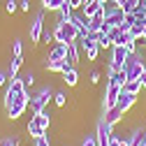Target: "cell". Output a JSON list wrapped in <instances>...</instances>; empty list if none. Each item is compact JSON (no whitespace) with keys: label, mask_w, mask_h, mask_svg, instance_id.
Returning a JSON list of instances; mask_svg holds the SVG:
<instances>
[{"label":"cell","mask_w":146,"mask_h":146,"mask_svg":"<svg viewBox=\"0 0 146 146\" xmlns=\"http://www.w3.org/2000/svg\"><path fill=\"white\" fill-rule=\"evenodd\" d=\"M26 95H28V88H26L23 79L12 77V79H9V84L5 86V95H3V104H5V109H9L14 102H19V100H21V98H26Z\"/></svg>","instance_id":"1"},{"label":"cell","mask_w":146,"mask_h":146,"mask_svg":"<svg viewBox=\"0 0 146 146\" xmlns=\"http://www.w3.org/2000/svg\"><path fill=\"white\" fill-rule=\"evenodd\" d=\"M53 40L60 42V44L77 42V40H79V30L74 28L72 21H60V19H56V26H53Z\"/></svg>","instance_id":"2"},{"label":"cell","mask_w":146,"mask_h":146,"mask_svg":"<svg viewBox=\"0 0 146 146\" xmlns=\"http://www.w3.org/2000/svg\"><path fill=\"white\" fill-rule=\"evenodd\" d=\"M53 93H56V90H53L51 86H42L37 93H33V95H30V102H28L30 111L37 114V111H42V109H46L49 100H53Z\"/></svg>","instance_id":"3"},{"label":"cell","mask_w":146,"mask_h":146,"mask_svg":"<svg viewBox=\"0 0 146 146\" xmlns=\"http://www.w3.org/2000/svg\"><path fill=\"white\" fill-rule=\"evenodd\" d=\"M121 93H123V86H118V84H114V81H107V84H104V93H102V111L116 107Z\"/></svg>","instance_id":"4"},{"label":"cell","mask_w":146,"mask_h":146,"mask_svg":"<svg viewBox=\"0 0 146 146\" xmlns=\"http://www.w3.org/2000/svg\"><path fill=\"white\" fill-rule=\"evenodd\" d=\"M44 12H46V9L37 12V14H35V19H33V23L28 26V35H30V42H33V44L42 42V33H44Z\"/></svg>","instance_id":"5"},{"label":"cell","mask_w":146,"mask_h":146,"mask_svg":"<svg viewBox=\"0 0 146 146\" xmlns=\"http://www.w3.org/2000/svg\"><path fill=\"white\" fill-rule=\"evenodd\" d=\"M111 135H114V125H109L104 118H100V121H98V125H95L98 146H109V141H111Z\"/></svg>","instance_id":"6"},{"label":"cell","mask_w":146,"mask_h":146,"mask_svg":"<svg viewBox=\"0 0 146 146\" xmlns=\"http://www.w3.org/2000/svg\"><path fill=\"white\" fill-rule=\"evenodd\" d=\"M127 56H130L127 46H123V44H114V46H111V60H109V67H114V70H121V67L125 65Z\"/></svg>","instance_id":"7"},{"label":"cell","mask_w":146,"mask_h":146,"mask_svg":"<svg viewBox=\"0 0 146 146\" xmlns=\"http://www.w3.org/2000/svg\"><path fill=\"white\" fill-rule=\"evenodd\" d=\"M123 19H125V12H123V7H118V5H109V7H104V23L107 26H121L123 23Z\"/></svg>","instance_id":"8"},{"label":"cell","mask_w":146,"mask_h":146,"mask_svg":"<svg viewBox=\"0 0 146 146\" xmlns=\"http://www.w3.org/2000/svg\"><path fill=\"white\" fill-rule=\"evenodd\" d=\"M28 102H30V95L21 98L19 102H14V104L7 109V118H9V121H19V118L26 114V109H28Z\"/></svg>","instance_id":"9"},{"label":"cell","mask_w":146,"mask_h":146,"mask_svg":"<svg viewBox=\"0 0 146 146\" xmlns=\"http://www.w3.org/2000/svg\"><path fill=\"white\" fill-rule=\"evenodd\" d=\"M46 60L51 63V60H67V44H60V42H56L51 49H49V53H46Z\"/></svg>","instance_id":"10"},{"label":"cell","mask_w":146,"mask_h":146,"mask_svg":"<svg viewBox=\"0 0 146 146\" xmlns=\"http://www.w3.org/2000/svg\"><path fill=\"white\" fill-rule=\"evenodd\" d=\"M123 109L116 104V107H111V109H107V111H102V118L109 123V125H118V123H123Z\"/></svg>","instance_id":"11"},{"label":"cell","mask_w":146,"mask_h":146,"mask_svg":"<svg viewBox=\"0 0 146 146\" xmlns=\"http://www.w3.org/2000/svg\"><path fill=\"white\" fill-rule=\"evenodd\" d=\"M44 67H46V72H51V74H65V72L70 70V67H74L70 60H46L44 63Z\"/></svg>","instance_id":"12"},{"label":"cell","mask_w":146,"mask_h":146,"mask_svg":"<svg viewBox=\"0 0 146 146\" xmlns=\"http://www.w3.org/2000/svg\"><path fill=\"white\" fill-rule=\"evenodd\" d=\"M137 98L139 95H132V93H125V90H123V93H121V98H118V107L123 109V114H127V111H130V109L135 107V102H137Z\"/></svg>","instance_id":"13"},{"label":"cell","mask_w":146,"mask_h":146,"mask_svg":"<svg viewBox=\"0 0 146 146\" xmlns=\"http://www.w3.org/2000/svg\"><path fill=\"white\" fill-rule=\"evenodd\" d=\"M26 132L30 135V139H37V137H42V135H46L49 130H44V127L37 123V121H35L33 116H30V121L26 123Z\"/></svg>","instance_id":"14"},{"label":"cell","mask_w":146,"mask_h":146,"mask_svg":"<svg viewBox=\"0 0 146 146\" xmlns=\"http://www.w3.org/2000/svg\"><path fill=\"white\" fill-rule=\"evenodd\" d=\"M79 51H81L79 42H70V44H67V60L74 65V67L81 63V53H79Z\"/></svg>","instance_id":"15"},{"label":"cell","mask_w":146,"mask_h":146,"mask_svg":"<svg viewBox=\"0 0 146 146\" xmlns=\"http://www.w3.org/2000/svg\"><path fill=\"white\" fill-rule=\"evenodd\" d=\"M23 67V56H12V60H9V65H7V74H9V79L12 77H19V70Z\"/></svg>","instance_id":"16"},{"label":"cell","mask_w":146,"mask_h":146,"mask_svg":"<svg viewBox=\"0 0 146 146\" xmlns=\"http://www.w3.org/2000/svg\"><path fill=\"white\" fill-rule=\"evenodd\" d=\"M102 26H104V9L100 14H95V16H90V19H88V30L90 33H100Z\"/></svg>","instance_id":"17"},{"label":"cell","mask_w":146,"mask_h":146,"mask_svg":"<svg viewBox=\"0 0 146 146\" xmlns=\"http://www.w3.org/2000/svg\"><path fill=\"white\" fill-rule=\"evenodd\" d=\"M104 9V5L102 3H98V0H90V3H86L84 7H81V12L88 16V19H90V16H95V14H100Z\"/></svg>","instance_id":"18"},{"label":"cell","mask_w":146,"mask_h":146,"mask_svg":"<svg viewBox=\"0 0 146 146\" xmlns=\"http://www.w3.org/2000/svg\"><path fill=\"white\" fill-rule=\"evenodd\" d=\"M123 90H125V93H132V95H139L141 90H144V86H141L139 79H127L123 84Z\"/></svg>","instance_id":"19"},{"label":"cell","mask_w":146,"mask_h":146,"mask_svg":"<svg viewBox=\"0 0 146 146\" xmlns=\"http://www.w3.org/2000/svg\"><path fill=\"white\" fill-rule=\"evenodd\" d=\"M63 81H65L70 88H74V86L79 84V70H77V67H70L65 74H63Z\"/></svg>","instance_id":"20"},{"label":"cell","mask_w":146,"mask_h":146,"mask_svg":"<svg viewBox=\"0 0 146 146\" xmlns=\"http://www.w3.org/2000/svg\"><path fill=\"white\" fill-rule=\"evenodd\" d=\"M33 118L37 121L44 130H49V127H51V114L46 111V109H42V111H37V114H33Z\"/></svg>","instance_id":"21"},{"label":"cell","mask_w":146,"mask_h":146,"mask_svg":"<svg viewBox=\"0 0 146 146\" xmlns=\"http://www.w3.org/2000/svg\"><path fill=\"white\" fill-rule=\"evenodd\" d=\"M72 14H74V9H72V7L65 3V5L58 9V19H60V21H70V19H72Z\"/></svg>","instance_id":"22"},{"label":"cell","mask_w":146,"mask_h":146,"mask_svg":"<svg viewBox=\"0 0 146 146\" xmlns=\"http://www.w3.org/2000/svg\"><path fill=\"white\" fill-rule=\"evenodd\" d=\"M98 44H100V49H111L114 44H111V40H109V35L107 33H98Z\"/></svg>","instance_id":"23"},{"label":"cell","mask_w":146,"mask_h":146,"mask_svg":"<svg viewBox=\"0 0 146 146\" xmlns=\"http://www.w3.org/2000/svg\"><path fill=\"white\" fill-rule=\"evenodd\" d=\"M144 26H146V21H137V23H135L130 30H127V33H130L132 37L137 40V37H141V35H144Z\"/></svg>","instance_id":"24"},{"label":"cell","mask_w":146,"mask_h":146,"mask_svg":"<svg viewBox=\"0 0 146 146\" xmlns=\"http://www.w3.org/2000/svg\"><path fill=\"white\" fill-rule=\"evenodd\" d=\"M53 104H56V107H60V109L67 104V95L63 93V90H56V93H53Z\"/></svg>","instance_id":"25"},{"label":"cell","mask_w":146,"mask_h":146,"mask_svg":"<svg viewBox=\"0 0 146 146\" xmlns=\"http://www.w3.org/2000/svg\"><path fill=\"white\" fill-rule=\"evenodd\" d=\"M12 56H23V42L19 37L12 40Z\"/></svg>","instance_id":"26"},{"label":"cell","mask_w":146,"mask_h":146,"mask_svg":"<svg viewBox=\"0 0 146 146\" xmlns=\"http://www.w3.org/2000/svg\"><path fill=\"white\" fill-rule=\"evenodd\" d=\"M33 141H35V146H51L53 144V139L49 137V132L42 135V137H37V139H33Z\"/></svg>","instance_id":"27"},{"label":"cell","mask_w":146,"mask_h":146,"mask_svg":"<svg viewBox=\"0 0 146 146\" xmlns=\"http://www.w3.org/2000/svg\"><path fill=\"white\" fill-rule=\"evenodd\" d=\"M67 3V0H49V7H46V12H58L63 5Z\"/></svg>","instance_id":"28"},{"label":"cell","mask_w":146,"mask_h":146,"mask_svg":"<svg viewBox=\"0 0 146 146\" xmlns=\"http://www.w3.org/2000/svg\"><path fill=\"white\" fill-rule=\"evenodd\" d=\"M139 3H141V0H125V3H123L121 7H123V12L127 14V12H135V7H137Z\"/></svg>","instance_id":"29"},{"label":"cell","mask_w":146,"mask_h":146,"mask_svg":"<svg viewBox=\"0 0 146 146\" xmlns=\"http://www.w3.org/2000/svg\"><path fill=\"white\" fill-rule=\"evenodd\" d=\"M19 9V0H5V12L7 14H14Z\"/></svg>","instance_id":"30"},{"label":"cell","mask_w":146,"mask_h":146,"mask_svg":"<svg viewBox=\"0 0 146 146\" xmlns=\"http://www.w3.org/2000/svg\"><path fill=\"white\" fill-rule=\"evenodd\" d=\"M79 146H98V137H95V135H86Z\"/></svg>","instance_id":"31"},{"label":"cell","mask_w":146,"mask_h":146,"mask_svg":"<svg viewBox=\"0 0 146 146\" xmlns=\"http://www.w3.org/2000/svg\"><path fill=\"white\" fill-rule=\"evenodd\" d=\"M21 79H23V84H26V88H30V86L35 84V72H33V70H30V72H26V74H23Z\"/></svg>","instance_id":"32"},{"label":"cell","mask_w":146,"mask_h":146,"mask_svg":"<svg viewBox=\"0 0 146 146\" xmlns=\"http://www.w3.org/2000/svg\"><path fill=\"white\" fill-rule=\"evenodd\" d=\"M132 40H135V37H132V35H130V33H123V35H121V37H118V40H116L114 44H123V46H125L127 42H132Z\"/></svg>","instance_id":"33"},{"label":"cell","mask_w":146,"mask_h":146,"mask_svg":"<svg viewBox=\"0 0 146 146\" xmlns=\"http://www.w3.org/2000/svg\"><path fill=\"white\" fill-rule=\"evenodd\" d=\"M67 5H70L72 9H74V12H79V9L84 7V0H67Z\"/></svg>","instance_id":"34"},{"label":"cell","mask_w":146,"mask_h":146,"mask_svg":"<svg viewBox=\"0 0 146 146\" xmlns=\"http://www.w3.org/2000/svg\"><path fill=\"white\" fill-rule=\"evenodd\" d=\"M42 42H46V44L49 42H56V40H53V30H44L42 33Z\"/></svg>","instance_id":"35"},{"label":"cell","mask_w":146,"mask_h":146,"mask_svg":"<svg viewBox=\"0 0 146 146\" xmlns=\"http://www.w3.org/2000/svg\"><path fill=\"white\" fill-rule=\"evenodd\" d=\"M100 77H102V72L93 70V72H90V84H100Z\"/></svg>","instance_id":"36"},{"label":"cell","mask_w":146,"mask_h":146,"mask_svg":"<svg viewBox=\"0 0 146 146\" xmlns=\"http://www.w3.org/2000/svg\"><path fill=\"white\" fill-rule=\"evenodd\" d=\"M30 3L33 0H19V9L21 12H30Z\"/></svg>","instance_id":"37"},{"label":"cell","mask_w":146,"mask_h":146,"mask_svg":"<svg viewBox=\"0 0 146 146\" xmlns=\"http://www.w3.org/2000/svg\"><path fill=\"white\" fill-rule=\"evenodd\" d=\"M9 84V74H7V70L3 72V70H0V86H7Z\"/></svg>","instance_id":"38"},{"label":"cell","mask_w":146,"mask_h":146,"mask_svg":"<svg viewBox=\"0 0 146 146\" xmlns=\"http://www.w3.org/2000/svg\"><path fill=\"white\" fill-rule=\"evenodd\" d=\"M0 146H16V141H14V139H9V137H5Z\"/></svg>","instance_id":"39"},{"label":"cell","mask_w":146,"mask_h":146,"mask_svg":"<svg viewBox=\"0 0 146 146\" xmlns=\"http://www.w3.org/2000/svg\"><path fill=\"white\" fill-rule=\"evenodd\" d=\"M139 81H141V86L146 88V65H144V72H141V77H139Z\"/></svg>","instance_id":"40"},{"label":"cell","mask_w":146,"mask_h":146,"mask_svg":"<svg viewBox=\"0 0 146 146\" xmlns=\"http://www.w3.org/2000/svg\"><path fill=\"white\" fill-rule=\"evenodd\" d=\"M111 3H114V5H118V7H121V5H123V3H125V0H111Z\"/></svg>","instance_id":"41"},{"label":"cell","mask_w":146,"mask_h":146,"mask_svg":"<svg viewBox=\"0 0 146 146\" xmlns=\"http://www.w3.org/2000/svg\"><path fill=\"white\" fill-rule=\"evenodd\" d=\"M49 7V0H42V9H46Z\"/></svg>","instance_id":"42"},{"label":"cell","mask_w":146,"mask_h":146,"mask_svg":"<svg viewBox=\"0 0 146 146\" xmlns=\"http://www.w3.org/2000/svg\"><path fill=\"white\" fill-rule=\"evenodd\" d=\"M98 3H102V5H109V3H111V0H98Z\"/></svg>","instance_id":"43"},{"label":"cell","mask_w":146,"mask_h":146,"mask_svg":"<svg viewBox=\"0 0 146 146\" xmlns=\"http://www.w3.org/2000/svg\"><path fill=\"white\" fill-rule=\"evenodd\" d=\"M86 3H90V0H84V5H86Z\"/></svg>","instance_id":"44"}]
</instances>
